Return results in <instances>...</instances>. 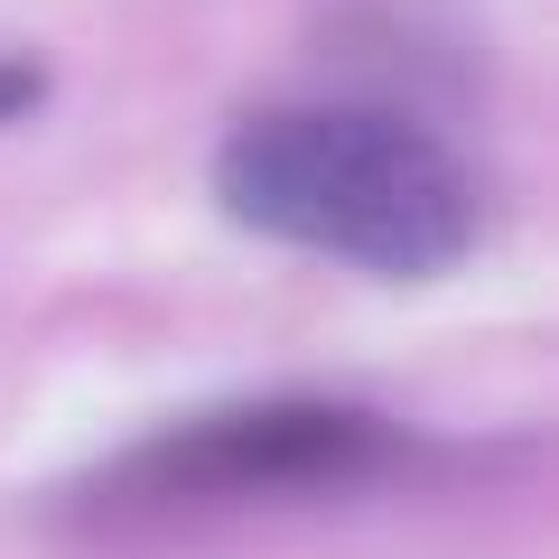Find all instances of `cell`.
Wrapping results in <instances>:
<instances>
[{"label":"cell","instance_id":"1","mask_svg":"<svg viewBox=\"0 0 559 559\" xmlns=\"http://www.w3.org/2000/svg\"><path fill=\"white\" fill-rule=\"evenodd\" d=\"M215 197L234 224L299 242L364 271H448L476 242V187L439 140L401 112L364 103H308V112H252L215 159Z\"/></svg>","mask_w":559,"mask_h":559},{"label":"cell","instance_id":"2","mask_svg":"<svg viewBox=\"0 0 559 559\" xmlns=\"http://www.w3.org/2000/svg\"><path fill=\"white\" fill-rule=\"evenodd\" d=\"M392 448V429L364 411L326 401H271V411H224L178 439L140 448L121 466V495H252V485H308V476H355Z\"/></svg>","mask_w":559,"mask_h":559},{"label":"cell","instance_id":"3","mask_svg":"<svg viewBox=\"0 0 559 559\" xmlns=\"http://www.w3.org/2000/svg\"><path fill=\"white\" fill-rule=\"evenodd\" d=\"M38 94H47V75H38V66L0 57V121H20V112H28V103H38Z\"/></svg>","mask_w":559,"mask_h":559}]
</instances>
